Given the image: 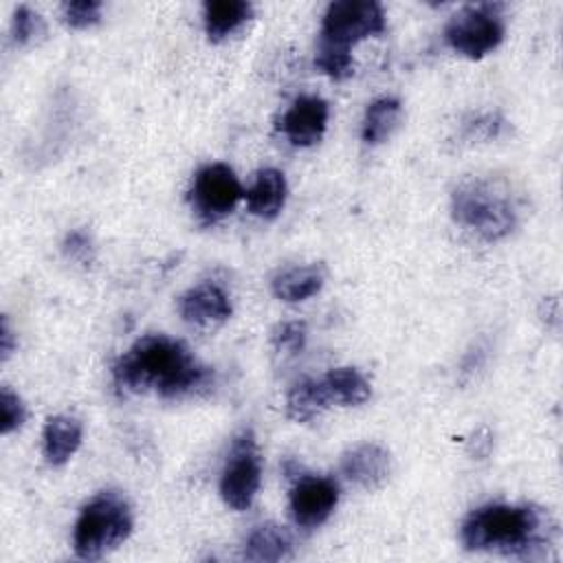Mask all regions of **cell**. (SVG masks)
Returning a JSON list of instances; mask_svg holds the SVG:
<instances>
[{
    "label": "cell",
    "instance_id": "1",
    "mask_svg": "<svg viewBox=\"0 0 563 563\" xmlns=\"http://www.w3.org/2000/svg\"><path fill=\"white\" fill-rule=\"evenodd\" d=\"M121 391H156L161 398H185L213 383L211 367L202 365L183 341L147 334L134 341L112 365Z\"/></svg>",
    "mask_w": 563,
    "mask_h": 563
},
{
    "label": "cell",
    "instance_id": "2",
    "mask_svg": "<svg viewBox=\"0 0 563 563\" xmlns=\"http://www.w3.org/2000/svg\"><path fill=\"white\" fill-rule=\"evenodd\" d=\"M556 537L552 517L532 504H486L466 515L460 539L473 552H499L506 556L543 559Z\"/></svg>",
    "mask_w": 563,
    "mask_h": 563
},
{
    "label": "cell",
    "instance_id": "3",
    "mask_svg": "<svg viewBox=\"0 0 563 563\" xmlns=\"http://www.w3.org/2000/svg\"><path fill=\"white\" fill-rule=\"evenodd\" d=\"M453 220L486 242L506 238L517 224V205L501 180L471 178L451 194Z\"/></svg>",
    "mask_w": 563,
    "mask_h": 563
},
{
    "label": "cell",
    "instance_id": "4",
    "mask_svg": "<svg viewBox=\"0 0 563 563\" xmlns=\"http://www.w3.org/2000/svg\"><path fill=\"white\" fill-rule=\"evenodd\" d=\"M132 532L130 504L114 490L95 495L73 528V548L79 559H99L123 543Z\"/></svg>",
    "mask_w": 563,
    "mask_h": 563
},
{
    "label": "cell",
    "instance_id": "5",
    "mask_svg": "<svg viewBox=\"0 0 563 563\" xmlns=\"http://www.w3.org/2000/svg\"><path fill=\"white\" fill-rule=\"evenodd\" d=\"M387 29L385 11L374 0H336L330 2L321 29H319V46L350 53V48L372 35H380Z\"/></svg>",
    "mask_w": 563,
    "mask_h": 563
},
{
    "label": "cell",
    "instance_id": "6",
    "mask_svg": "<svg viewBox=\"0 0 563 563\" xmlns=\"http://www.w3.org/2000/svg\"><path fill=\"white\" fill-rule=\"evenodd\" d=\"M501 9V4L493 2L468 4L460 9L444 26L446 44L468 59H479L488 55L501 44L506 35Z\"/></svg>",
    "mask_w": 563,
    "mask_h": 563
},
{
    "label": "cell",
    "instance_id": "7",
    "mask_svg": "<svg viewBox=\"0 0 563 563\" xmlns=\"http://www.w3.org/2000/svg\"><path fill=\"white\" fill-rule=\"evenodd\" d=\"M262 482V460L251 429H242L231 444L227 464L220 475V495L233 510H246Z\"/></svg>",
    "mask_w": 563,
    "mask_h": 563
},
{
    "label": "cell",
    "instance_id": "8",
    "mask_svg": "<svg viewBox=\"0 0 563 563\" xmlns=\"http://www.w3.org/2000/svg\"><path fill=\"white\" fill-rule=\"evenodd\" d=\"M242 196L244 189L238 176L224 163H209L200 167L189 189L191 209L205 224H213L229 216Z\"/></svg>",
    "mask_w": 563,
    "mask_h": 563
},
{
    "label": "cell",
    "instance_id": "9",
    "mask_svg": "<svg viewBox=\"0 0 563 563\" xmlns=\"http://www.w3.org/2000/svg\"><path fill=\"white\" fill-rule=\"evenodd\" d=\"M339 504V484L330 477L301 475L290 490V515L301 528H319Z\"/></svg>",
    "mask_w": 563,
    "mask_h": 563
},
{
    "label": "cell",
    "instance_id": "10",
    "mask_svg": "<svg viewBox=\"0 0 563 563\" xmlns=\"http://www.w3.org/2000/svg\"><path fill=\"white\" fill-rule=\"evenodd\" d=\"M328 117L330 106L325 99L317 95H303L297 97L282 114L279 130L295 147H310L323 136Z\"/></svg>",
    "mask_w": 563,
    "mask_h": 563
},
{
    "label": "cell",
    "instance_id": "11",
    "mask_svg": "<svg viewBox=\"0 0 563 563\" xmlns=\"http://www.w3.org/2000/svg\"><path fill=\"white\" fill-rule=\"evenodd\" d=\"M231 310L233 308L229 295L213 282H202L183 292L178 299V312L183 321L200 330L222 325L231 317Z\"/></svg>",
    "mask_w": 563,
    "mask_h": 563
},
{
    "label": "cell",
    "instance_id": "12",
    "mask_svg": "<svg viewBox=\"0 0 563 563\" xmlns=\"http://www.w3.org/2000/svg\"><path fill=\"white\" fill-rule=\"evenodd\" d=\"M341 473L365 490L380 488L391 473V455L376 442H363L352 446L341 457Z\"/></svg>",
    "mask_w": 563,
    "mask_h": 563
},
{
    "label": "cell",
    "instance_id": "13",
    "mask_svg": "<svg viewBox=\"0 0 563 563\" xmlns=\"http://www.w3.org/2000/svg\"><path fill=\"white\" fill-rule=\"evenodd\" d=\"M288 194L286 178L275 167H264L255 174L251 187L244 191L246 196V209L264 220H273L284 209Z\"/></svg>",
    "mask_w": 563,
    "mask_h": 563
},
{
    "label": "cell",
    "instance_id": "14",
    "mask_svg": "<svg viewBox=\"0 0 563 563\" xmlns=\"http://www.w3.org/2000/svg\"><path fill=\"white\" fill-rule=\"evenodd\" d=\"M81 422L70 416H51L42 431V453L51 466L66 464L81 444Z\"/></svg>",
    "mask_w": 563,
    "mask_h": 563
},
{
    "label": "cell",
    "instance_id": "15",
    "mask_svg": "<svg viewBox=\"0 0 563 563\" xmlns=\"http://www.w3.org/2000/svg\"><path fill=\"white\" fill-rule=\"evenodd\" d=\"M325 275H328V271L323 264L290 266L273 277L271 288L277 299L297 303V301H306L308 297L317 295L325 282Z\"/></svg>",
    "mask_w": 563,
    "mask_h": 563
},
{
    "label": "cell",
    "instance_id": "16",
    "mask_svg": "<svg viewBox=\"0 0 563 563\" xmlns=\"http://www.w3.org/2000/svg\"><path fill=\"white\" fill-rule=\"evenodd\" d=\"M242 556L255 563H277L292 559V537L284 526L273 521L255 526L244 543Z\"/></svg>",
    "mask_w": 563,
    "mask_h": 563
},
{
    "label": "cell",
    "instance_id": "17",
    "mask_svg": "<svg viewBox=\"0 0 563 563\" xmlns=\"http://www.w3.org/2000/svg\"><path fill=\"white\" fill-rule=\"evenodd\" d=\"M253 13L251 2L244 0H209L205 2V33L211 42H220L235 33Z\"/></svg>",
    "mask_w": 563,
    "mask_h": 563
},
{
    "label": "cell",
    "instance_id": "18",
    "mask_svg": "<svg viewBox=\"0 0 563 563\" xmlns=\"http://www.w3.org/2000/svg\"><path fill=\"white\" fill-rule=\"evenodd\" d=\"M330 402L341 407L363 405L372 396L369 380L356 367H334L321 378Z\"/></svg>",
    "mask_w": 563,
    "mask_h": 563
},
{
    "label": "cell",
    "instance_id": "19",
    "mask_svg": "<svg viewBox=\"0 0 563 563\" xmlns=\"http://www.w3.org/2000/svg\"><path fill=\"white\" fill-rule=\"evenodd\" d=\"M328 405L330 398L321 378H301L288 389L286 396V413L295 422L314 420Z\"/></svg>",
    "mask_w": 563,
    "mask_h": 563
},
{
    "label": "cell",
    "instance_id": "20",
    "mask_svg": "<svg viewBox=\"0 0 563 563\" xmlns=\"http://www.w3.org/2000/svg\"><path fill=\"white\" fill-rule=\"evenodd\" d=\"M402 117V106L396 97H378L374 99L363 114L361 136L367 145H378L391 136Z\"/></svg>",
    "mask_w": 563,
    "mask_h": 563
},
{
    "label": "cell",
    "instance_id": "21",
    "mask_svg": "<svg viewBox=\"0 0 563 563\" xmlns=\"http://www.w3.org/2000/svg\"><path fill=\"white\" fill-rule=\"evenodd\" d=\"M46 33V24L42 20V15L37 11H33L26 4H20L13 11V20H11V37L18 46H29L33 42H37L42 35Z\"/></svg>",
    "mask_w": 563,
    "mask_h": 563
},
{
    "label": "cell",
    "instance_id": "22",
    "mask_svg": "<svg viewBox=\"0 0 563 563\" xmlns=\"http://www.w3.org/2000/svg\"><path fill=\"white\" fill-rule=\"evenodd\" d=\"M306 323L301 321H284L271 332V343L277 354L297 356L306 345Z\"/></svg>",
    "mask_w": 563,
    "mask_h": 563
},
{
    "label": "cell",
    "instance_id": "23",
    "mask_svg": "<svg viewBox=\"0 0 563 563\" xmlns=\"http://www.w3.org/2000/svg\"><path fill=\"white\" fill-rule=\"evenodd\" d=\"M103 2L99 0H68L62 4L64 22L70 29H88L101 20Z\"/></svg>",
    "mask_w": 563,
    "mask_h": 563
},
{
    "label": "cell",
    "instance_id": "24",
    "mask_svg": "<svg viewBox=\"0 0 563 563\" xmlns=\"http://www.w3.org/2000/svg\"><path fill=\"white\" fill-rule=\"evenodd\" d=\"M24 420H26V407L22 398L4 385L0 389V433L9 435L11 431L20 429Z\"/></svg>",
    "mask_w": 563,
    "mask_h": 563
},
{
    "label": "cell",
    "instance_id": "25",
    "mask_svg": "<svg viewBox=\"0 0 563 563\" xmlns=\"http://www.w3.org/2000/svg\"><path fill=\"white\" fill-rule=\"evenodd\" d=\"M62 251L68 260L81 264V266H90L92 260H95V246H92V240L86 231L81 229H75L70 231L66 238H64V244H62Z\"/></svg>",
    "mask_w": 563,
    "mask_h": 563
},
{
    "label": "cell",
    "instance_id": "26",
    "mask_svg": "<svg viewBox=\"0 0 563 563\" xmlns=\"http://www.w3.org/2000/svg\"><path fill=\"white\" fill-rule=\"evenodd\" d=\"M490 446H493V435H490V431H488L486 427H482L479 431H475V433L471 435L468 444H466L468 453H471L473 457H477V460L486 457L488 451H490Z\"/></svg>",
    "mask_w": 563,
    "mask_h": 563
},
{
    "label": "cell",
    "instance_id": "27",
    "mask_svg": "<svg viewBox=\"0 0 563 563\" xmlns=\"http://www.w3.org/2000/svg\"><path fill=\"white\" fill-rule=\"evenodd\" d=\"M13 350H15V336L9 325V319L2 317V323H0V358H2V363L13 354Z\"/></svg>",
    "mask_w": 563,
    "mask_h": 563
}]
</instances>
